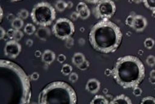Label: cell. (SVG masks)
Returning a JSON list of instances; mask_svg holds the SVG:
<instances>
[{
	"label": "cell",
	"mask_w": 155,
	"mask_h": 104,
	"mask_svg": "<svg viewBox=\"0 0 155 104\" xmlns=\"http://www.w3.org/2000/svg\"><path fill=\"white\" fill-rule=\"evenodd\" d=\"M143 3L145 8L155 12V0H143Z\"/></svg>",
	"instance_id": "obj_19"
},
{
	"label": "cell",
	"mask_w": 155,
	"mask_h": 104,
	"mask_svg": "<svg viewBox=\"0 0 155 104\" xmlns=\"http://www.w3.org/2000/svg\"><path fill=\"white\" fill-rule=\"evenodd\" d=\"M30 77L11 61H0V104H28L31 99Z\"/></svg>",
	"instance_id": "obj_1"
},
{
	"label": "cell",
	"mask_w": 155,
	"mask_h": 104,
	"mask_svg": "<svg viewBox=\"0 0 155 104\" xmlns=\"http://www.w3.org/2000/svg\"><path fill=\"white\" fill-rule=\"evenodd\" d=\"M88 38L95 50L107 54L118 49L123 40V33L115 23L109 19H102L91 27Z\"/></svg>",
	"instance_id": "obj_2"
},
{
	"label": "cell",
	"mask_w": 155,
	"mask_h": 104,
	"mask_svg": "<svg viewBox=\"0 0 155 104\" xmlns=\"http://www.w3.org/2000/svg\"><path fill=\"white\" fill-rule=\"evenodd\" d=\"M146 64L149 66V67H154L155 66V57L153 56V55H150V56L147 57L146 58Z\"/></svg>",
	"instance_id": "obj_25"
},
{
	"label": "cell",
	"mask_w": 155,
	"mask_h": 104,
	"mask_svg": "<svg viewBox=\"0 0 155 104\" xmlns=\"http://www.w3.org/2000/svg\"><path fill=\"white\" fill-rule=\"evenodd\" d=\"M73 68L70 64H64L61 67V73L64 75H70L72 73Z\"/></svg>",
	"instance_id": "obj_22"
},
{
	"label": "cell",
	"mask_w": 155,
	"mask_h": 104,
	"mask_svg": "<svg viewBox=\"0 0 155 104\" xmlns=\"http://www.w3.org/2000/svg\"><path fill=\"white\" fill-rule=\"evenodd\" d=\"M11 2H13V3H16V2H21V1H23V0H9Z\"/></svg>",
	"instance_id": "obj_48"
},
{
	"label": "cell",
	"mask_w": 155,
	"mask_h": 104,
	"mask_svg": "<svg viewBox=\"0 0 155 104\" xmlns=\"http://www.w3.org/2000/svg\"><path fill=\"white\" fill-rule=\"evenodd\" d=\"M86 1L90 3H98L101 0H86Z\"/></svg>",
	"instance_id": "obj_41"
},
{
	"label": "cell",
	"mask_w": 155,
	"mask_h": 104,
	"mask_svg": "<svg viewBox=\"0 0 155 104\" xmlns=\"http://www.w3.org/2000/svg\"><path fill=\"white\" fill-rule=\"evenodd\" d=\"M114 79L123 88H133L143 81L145 76L144 66L138 57L124 56L117 60L112 70Z\"/></svg>",
	"instance_id": "obj_3"
},
{
	"label": "cell",
	"mask_w": 155,
	"mask_h": 104,
	"mask_svg": "<svg viewBox=\"0 0 155 104\" xmlns=\"http://www.w3.org/2000/svg\"><path fill=\"white\" fill-rule=\"evenodd\" d=\"M29 15H30V13H29L28 10H26V9H21V11L19 12L18 17L23 19V20H25V19L28 18Z\"/></svg>",
	"instance_id": "obj_24"
},
{
	"label": "cell",
	"mask_w": 155,
	"mask_h": 104,
	"mask_svg": "<svg viewBox=\"0 0 155 104\" xmlns=\"http://www.w3.org/2000/svg\"><path fill=\"white\" fill-rule=\"evenodd\" d=\"M85 56H84L82 53H75V54H74V56H73L72 62L76 66V67H78V65L81 64V63H82L83 61H85Z\"/></svg>",
	"instance_id": "obj_14"
},
{
	"label": "cell",
	"mask_w": 155,
	"mask_h": 104,
	"mask_svg": "<svg viewBox=\"0 0 155 104\" xmlns=\"http://www.w3.org/2000/svg\"><path fill=\"white\" fill-rule=\"evenodd\" d=\"M70 17H71V19H72L73 21H76V20L79 17L78 12H72L71 15H70Z\"/></svg>",
	"instance_id": "obj_36"
},
{
	"label": "cell",
	"mask_w": 155,
	"mask_h": 104,
	"mask_svg": "<svg viewBox=\"0 0 155 104\" xmlns=\"http://www.w3.org/2000/svg\"><path fill=\"white\" fill-rule=\"evenodd\" d=\"M67 3V8H73V3L71 1H68Z\"/></svg>",
	"instance_id": "obj_42"
},
{
	"label": "cell",
	"mask_w": 155,
	"mask_h": 104,
	"mask_svg": "<svg viewBox=\"0 0 155 104\" xmlns=\"http://www.w3.org/2000/svg\"><path fill=\"white\" fill-rule=\"evenodd\" d=\"M24 26L23 19L20 17H16L13 21L12 22V27L15 29H21Z\"/></svg>",
	"instance_id": "obj_16"
},
{
	"label": "cell",
	"mask_w": 155,
	"mask_h": 104,
	"mask_svg": "<svg viewBox=\"0 0 155 104\" xmlns=\"http://www.w3.org/2000/svg\"><path fill=\"white\" fill-rule=\"evenodd\" d=\"M95 11L98 18L110 19L116 12V5L112 0H101L97 3Z\"/></svg>",
	"instance_id": "obj_7"
},
{
	"label": "cell",
	"mask_w": 155,
	"mask_h": 104,
	"mask_svg": "<svg viewBox=\"0 0 155 104\" xmlns=\"http://www.w3.org/2000/svg\"><path fill=\"white\" fill-rule=\"evenodd\" d=\"M41 58H42V61L44 63L50 65L55 61V59H56V54H55L53 51L47 49V50H45L43 53V55L41 57Z\"/></svg>",
	"instance_id": "obj_12"
},
{
	"label": "cell",
	"mask_w": 155,
	"mask_h": 104,
	"mask_svg": "<svg viewBox=\"0 0 155 104\" xmlns=\"http://www.w3.org/2000/svg\"><path fill=\"white\" fill-rule=\"evenodd\" d=\"M24 32L28 35H31L36 32V27L35 25L31 24V23H28L25 25L24 28Z\"/></svg>",
	"instance_id": "obj_17"
},
{
	"label": "cell",
	"mask_w": 155,
	"mask_h": 104,
	"mask_svg": "<svg viewBox=\"0 0 155 104\" xmlns=\"http://www.w3.org/2000/svg\"><path fill=\"white\" fill-rule=\"evenodd\" d=\"M112 104H131L132 102L128 97L126 96L124 94H120L118 96L115 97L112 101L110 102Z\"/></svg>",
	"instance_id": "obj_13"
},
{
	"label": "cell",
	"mask_w": 155,
	"mask_h": 104,
	"mask_svg": "<svg viewBox=\"0 0 155 104\" xmlns=\"http://www.w3.org/2000/svg\"><path fill=\"white\" fill-rule=\"evenodd\" d=\"M73 44H74V40L71 37L68 38L66 39V46L68 48H70V47H72Z\"/></svg>",
	"instance_id": "obj_35"
},
{
	"label": "cell",
	"mask_w": 155,
	"mask_h": 104,
	"mask_svg": "<svg viewBox=\"0 0 155 104\" xmlns=\"http://www.w3.org/2000/svg\"><path fill=\"white\" fill-rule=\"evenodd\" d=\"M150 82L152 84V85H155V78L150 77Z\"/></svg>",
	"instance_id": "obj_45"
},
{
	"label": "cell",
	"mask_w": 155,
	"mask_h": 104,
	"mask_svg": "<svg viewBox=\"0 0 155 104\" xmlns=\"http://www.w3.org/2000/svg\"><path fill=\"white\" fill-rule=\"evenodd\" d=\"M144 45L147 49H152L155 45V41L152 38H146L144 41Z\"/></svg>",
	"instance_id": "obj_21"
},
{
	"label": "cell",
	"mask_w": 155,
	"mask_h": 104,
	"mask_svg": "<svg viewBox=\"0 0 155 104\" xmlns=\"http://www.w3.org/2000/svg\"><path fill=\"white\" fill-rule=\"evenodd\" d=\"M135 3H140L143 2V0H132Z\"/></svg>",
	"instance_id": "obj_46"
},
{
	"label": "cell",
	"mask_w": 155,
	"mask_h": 104,
	"mask_svg": "<svg viewBox=\"0 0 155 104\" xmlns=\"http://www.w3.org/2000/svg\"><path fill=\"white\" fill-rule=\"evenodd\" d=\"M69 80H70V82H72V83L77 82L78 80V75L77 73L72 72V73L69 75Z\"/></svg>",
	"instance_id": "obj_29"
},
{
	"label": "cell",
	"mask_w": 155,
	"mask_h": 104,
	"mask_svg": "<svg viewBox=\"0 0 155 104\" xmlns=\"http://www.w3.org/2000/svg\"><path fill=\"white\" fill-rule=\"evenodd\" d=\"M74 25L70 19L59 18L52 26V33L60 40H66L74 33Z\"/></svg>",
	"instance_id": "obj_6"
},
{
	"label": "cell",
	"mask_w": 155,
	"mask_h": 104,
	"mask_svg": "<svg viewBox=\"0 0 155 104\" xmlns=\"http://www.w3.org/2000/svg\"><path fill=\"white\" fill-rule=\"evenodd\" d=\"M38 78H39V74L38 72H34L30 75V80H34V81L38 80Z\"/></svg>",
	"instance_id": "obj_34"
},
{
	"label": "cell",
	"mask_w": 155,
	"mask_h": 104,
	"mask_svg": "<svg viewBox=\"0 0 155 104\" xmlns=\"http://www.w3.org/2000/svg\"><path fill=\"white\" fill-rule=\"evenodd\" d=\"M150 77L155 78V70H152L150 71Z\"/></svg>",
	"instance_id": "obj_44"
},
{
	"label": "cell",
	"mask_w": 155,
	"mask_h": 104,
	"mask_svg": "<svg viewBox=\"0 0 155 104\" xmlns=\"http://www.w3.org/2000/svg\"><path fill=\"white\" fill-rule=\"evenodd\" d=\"M15 30L16 29H13V28H12V29H9L7 31V35H8V37L9 39H11V40H13V36L14 34H15Z\"/></svg>",
	"instance_id": "obj_32"
},
{
	"label": "cell",
	"mask_w": 155,
	"mask_h": 104,
	"mask_svg": "<svg viewBox=\"0 0 155 104\" xmlns=\"http://www.w3.org/2000/svg\"><path fill=\"white\" fill-rule=\"evenodd\" d=\"M141 103H153L155 104V98L153 97H145L144 99H142L141 102H140Z\"/></svg>",
	"instance_id": "obj_27"
},
{
	"label": "cell",
	"mask_w": 155,
	"mask_h": 104,
	"mask_svg": "<svg viewBox=\"0 0 155 104\" xmlns=\"http://www.w3.org/2000/svg\"><path fill=\"white\" fill-rule=\"evenodd\" d=\"M55 6L58 12H64L67 8V3L64 0H57Z\"/></svg>",
	"instance_id": "obj_18"
},
{
	"label": "cell",
	"mask_w": 155,
	"mask_h": 104,
	"mask_svg": "<svg viewBox=\"0 0 155 104\" xmlns=\"http://www.w3.org/2000/svg\"><path fill=\"white\" fill-rule=\"evenodd\" d=\"M35 55L36 57H42V55H43V53H41L40 50H36L35 53Z\"/></svg>",
	"instance_id": "obj_39"
},
{
	"label": "cell",
	"mask_w": 155,
	"mask_h": 104,
	"mask_svg": "<svg viewBox=\"0 0 155 104\" xmlns=\"http://www.w3.org/2000/svg\"><path fill=\"white\" fill-rule=\"evenodd\" d=\"M4 54L9 58H16L21 52V45L14 40L8 41L4 46Z\"/></svg>",
	"instance_id": "obj_8"
},
{
	"label": "cell",
	"mask_w": 155,
	"mask_h": 104,
	"mask_svg": "<svg viewBox=\"0 0 155 104\" xmlns=\"http://www.w3.org/2000/svg\"><path fill=\"white\" fill-rule=\"evenodd\" d=\"M147 24V20L144 16H141V15H136L131 28H133L137 32H141L146 28Z\"/></svg>",
	"instance_id": "obj_9"
},
{
	"label": "cell",
	"mask_w": 155,
	"mask_h": 104,
	"mask_svg": "<svg viewBox=\"0 0 155 104\" xmlns=\"http://www.w3.org/2000/svg\"><path fill=\"white\" fill-rule=\"evenodd\" d=\"M32 21L40 26H48L56 19V10L50 3L41 2L33 8L30 13Z\"/></svg>",
	"instance_id": "obj_5"
},
{
	"label": "cell",
	"mask_w": 155,
	"mask_h": 104,
	"mask_svg": "<svg viewBox=\"0 0 155 104\" xmlns=\"http://www.w3.org/2000/svg\"><path fill=\"white\" fill-rule=\"evenodd\" d=\"M132 93H133L134 96H136V97L141 96L142 89L140 88V87H138V86H137V87H134L133 91H132Z\"/></svg>",
	"instance_id": "obj_30"
},
{
	"label": "cell",
	"mask_w": 155,
	"mask_h": 104,
	"mask_svg": "<svg viewBox=\"0 0 155 104\" xmlns=\"http://www.w3.org/2000/svg\"><path fill=\"white\" fill-rule=\"evenodd\" d=\"M135 16H136V15H129V16L127 17V19H126V25H127V26H128L130 27L132 26Z\"/></svg>",
	"instance_id": "obj_28"
},
{
	"label": "cell",
	"mask_w": 155,
	"mask_h": 104,
	"mask_svg": "<svg viewBox=\"0 0 155 104\" xmlns=\"http://www.w3.org/2000/svg\"><path fill=\"white\" fill-rule=\"evenodd\" d=\"M3 9L1 8V21L3 20Z\"/></svg>",
	"instance_id": "obj_47"
},
{
	"label": "cell",
	"mask_w": 155,
	"mask_h": 104,
	"mask_svg": "<svg viewBox=\"0 0 155 104\" xmlns=\"http://www.w3.org/2000/svg\"><path fill=\"white\" fill-rule=\"evenodd\" d=\"M23 36H24V34H23V32H22L21 29H16L13 36V40L18 42V41H20V40H21L22 38H23Z\"/></svg>",
	"instance_id": "obj_23"
},
{
	"label": "cell",
	"mask_w": 155,
	"mask_h": 104,
	"mask_svg": "<svg viewBox=\"0 0 155 104\" xmlns=\"http://www.w3.org/2000/svg\"><path fill=\"white\" fill-rule=\"evenodd\" d=\"M35 35L38 39H39L40 40L46 41L51 35V30L48 29V26H41L40 28H38L36 30Z\"/></svg>",
	"instance_id": "obj_11"
},
{
	"label": "cell",
	"mask_w": 155,
	"mask_h": 104,
	"mask_svg": "<svg viewBox=\"0 0 155 104\" xmlns=\"http://www.w3.org/2000/svg\"><path fill=\"white\" fill-rule=\"evenodd\" d=\"M0 32H1V35H0V38H1V40H3V38L5 37V35H7V32H6L5 29H3L2 26L0 27Z\"/></svg>",
	"instance_id": "obj_37"
},
{
	"label": "cell",
	"mask_w": 155,
	"mask_h": 104,
	"mask_svg": "<svg viewBox=\"0 0 155 104\" xmlns=\"http://www.w3.org/2000/svg\"><path fill=\"white\" fill-rule=\"evenodd\" d=\"M86 7H87V6L86 5L85 3H83V2H80V3H78L77 5V8H76V12H80L81 10H83V8H85Z\"/></svg>",
	"instance_id": "obj_31"
},
{
	"label": "cell",
	"mask_w": 155,
	"mask_h": 104,
	"mask_svg": "<svg viewBox=\"0 0 155 104\" xmlns=\"http://www.w3.org/2000/svg\"><path fill=\"white\" fill-rule=\"evenodd\" d=\"M104 73H105V75H107V76H109L110 74H112V71H110V70L109 69H106L105 70V72H104Z\"/></svg>",
	"instance_id": "obj_43"
},
{
	"label": "cell",
	"mask_w": 155,
	"mask_h": 104,
	"mask_svg": "<svg viewBox=\"0 0 155 104\" xmlns=\"http://www.w3.org/2000/svg\"><path fill=\"white\" fill-rule=\"evenodd\" d=\"M15 18H16V17L14 16V15L12 13L8 14V16H7V19H8L9 22H12Z\"/></svg>",
	"instance_id": "obj_38"
},
{
	"label": "cell",
	"mask_w": 155,
	"mask_h": 104,
	"mask_svg": "<svg viewBox=\"0 0 155 104\" xmlns=\"http://www.w3.org/2000/svg\"><path fill=\"white\" fill-rule=\"evenodd\" d=\"M33 43H34V42H33V40L31 39H29V40H26V45L28 47H31L33 45Z\"/></svg>",
	"instance_id": "obj_40"
},
{
	"label": "cell",
	"mask_w": 155,
	"mask_h": 104,
	"mask_svg": "<svg viewBox=\"0 0 155 104\" xmlns=\"http://www.w3.org/2000/svg\"><path fill=\"white\" fill-rule=\"evenodd\" d=\"M77 94L74 89L67 83L56 81L48 84L41 91L38 97L39 104H75Z\"/></svg>",
	"instance_id": "obj_4"
},
{
	"label": "cell",
	"mask_w": 155,
	"mask_h": 104,
	"mask_svg": "<svg viewBox=\"0 0 155 104\" xmlns=\"http://www.w3.org/2000/svg\"><path fill=\"white\" fill-rule=\"evenodd\" d=\"M100 88H101V83L99 80L94 78L87 80V82L86 84V90L93 94L98 93Z\"/></svg>",
	"instance_id": "obj_10"
},
{
	"label": "cell",
	"mask_w": 155,
	"mask_h": 104,
	"mask_svg": "<svg viewBox=\"0 0 155 104\" xmlns=\"http://www.w3.org/2000/svg\"><path fill=\"white\" fill-rule=\"evenodd\" d=\"M91 104H108L109 101H108L106 98H104L102 95H96L94 97L93 99L91 102Z\"/></svg>",
	"instance_id": "obj_15"
},
{
	"label": "cell",
	"mask_w": 155,
	"mask_h": 104,
	"mask_svg": "<svg viewBox=\"0 0 155 104\" xmlns=\"http://www.w3.org/2000/svg\"><path fill=\"white\" fill-rule=\"evenodd\" d=\"M89 66H90V63H89L88 61H87V60H85V61H83L81 64H79L78 66V68L80 70V71H86V70L88 69Z\"/></svg>",
	"instance_id": "obj_26"
},
{
	"label": "cell",
	"mask_w": 155,
	"mask_h": 104,
	"mask_svg": "<svg viewBox=\"0 0 155 104\" xmlns=\"http://www.w3.org/2000/svg\"><path fill=\"white\" fill-rule=\"evenodd\" d=\"M90 10H89L88 7H86L85 8H83V10H81L80 12H78V15H79V17L83 20H86L90 16Z\"/></svg>",
	"instance_id": "obj_20"
},
{
	"label": "cell",
	"mask_w": 155,
	"mask_h": 104,
	"mask_svg": "<svg viewBox=\"0 0 155 104\" xmlns=\"http://www.w3.org/2000/svg\"><path fill=\"white\" fill-rule=\"evenodd\" d=\"M57 61H58V62H60V63L63 64L64 61H66V56H65L64 54H60L59 56L57 57Z\"/></svg>",
	"instance_id": "obj_33"
}]
</instances>
